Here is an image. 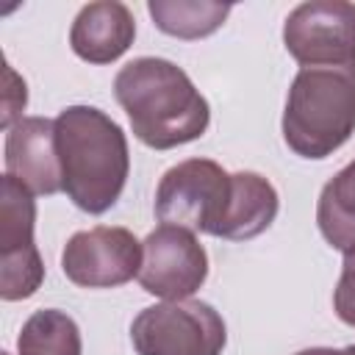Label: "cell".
Listing matches in <instances>:
<instances>
[{
	"mask_svg": "<svg viewBox=\"0 0 355 355\" xmlns=\"http://www.w3.org/2000/svg\"><path fill=\"white\" fill-rule=\"evenodd\" d=\"M114 97L130 119L133 136L153 150H172L208 130L211 108L191 78L172 61L141 55L114 78Z\"/></svg>",
	"mask_w": 355,
	"mask_h": 355,
	"instance_id": "obj_1",
	"label": "cell"
},
{
	"mask_svg": "<svg viewBox=\"0 0 355 355\" xmlns=\"http://www.w3.org/2000/svg\"><path fill=\"white\" fill-rule=\"evenodd\" d=\"M55 144L64 194L92 216L114 208L130 172L125 130L94 105H69L55 116Z\"/></svg>",
	"mask_w": 355,
	"mask_h": 355,
	"instance_id": "obj_2",
	"label": "cell"
},
{
	"mask_svg": "<svg viewBox=\"0 0 355 355\" xmlns=\"http://www.w3.org/2000/svg\"><path fill=\"white\" fill-rule=\"evenodd\" d=\"M280 128L294 155L311 161L333 155L355 133V64L300 67Z\"/></svg>",
	"mask_w": 355,
	"mask_h": 355,
	"instance_id": "obj_3",
	"label": "cell"
},
{
	"mask_svg": "<svg viewBox=\"0 0 355 355\" xmlns=\"http://www.w3.org/2000/svg\"><path fill=\"white\" fill-rule=\"evenodd\" d=\"M139 355H222L225 319L202 300H166L139 311L130 324Z\"/></svg>",
	"mask_w": 355,
	"mask_h": 355,
	"instance_id": "obj_4",
	"label": "cell"
},
{
	"mask_svg": "<svg viewBox=\"0 0 355 355\" xmlns=\"http://www.w3.org/2000/svg\"><path fill=\"white\" fill-rule=\"evenodd\" d=\"M230 202V175L211 158H186L164 172L155 189V216L191 233L219 236Z\"/></svg>",
	"mask_w": 355,
	"mask_h": 355,
	"instance_id": "obj_5",
	"label": "cell"
},
{
	"mask_svg": "<svg viewBox=\"0 0 355 355\" xmlns=\"http://www.w3.org/2000/svg\"><path fill=\"white\" fill-rule=\"evenodd\" d=\"M36 227V200L33 194L3 175L0 200V297L6 302L28 300L44 280V263L33 239Z\"/></svg>",
	"mask_w": 355,
	"mask_h": 355,
	"instance_id": "obj_6",
	"label": "cell"
},
{
	"mask_svg": "<svg viewBox=\"0 0 355 355\" xmlns=\"http://www.w3.org/2000/svg\"><path fill=\"white\" fill-rule=\"evenodd\" d=\"M283 44L300 67L355 64V3H300L283 25Z\"/></svg>",
	"mask_w": 355,
	"mask_h": 355,
	"instance_id": "obj_7",
	"label": "cell"
},
{
	"mask_svg": "<svg viewBox=\"0 0 355 355\" xmlns=\"http://www.w3.org/2000/svg\"><path fill=\"white\" fill-rule=\"evenodd\" d=\"M141 244L128 227H92L69 236L61 252L67 280L80 288H116L141 269Z\"/></svg>",
	"mask_w": 355,
	"mask_h": 355,
	"instance_id": "obj_8",
	"label": "cell"
},
{
	"mask_svg": "<svg viewBox=\"0 0 355 355\" xmlns=\"http://www.w3.org/2000/svg\"><path fill=\"white\" fill-rule=\"evenodd\" d=\"M139 283L161 300H189L208 277V252L197 236L178 225H161L141 241Z\"/></svg>",
	"mask_w": 355,
	"mask_h": 355,
	"instance_id": "obj_9",
	"label": "cell"
},
{
	"mask_svg": "<svg viewBox=\"0 0 355 355\" xmlns=\"http://www.w3.org/2000/svg\"><path fill=\"white\" fill-rule=\"evenodd\" d=\"M6 175L19 180L33 197L64 191V172L55 144V119L22 116L6 130Z\"/></svg>",
	"mask_w": 355,
	"mask_h": 355,
	"instance_id": "obj_10",
	"label": "cell"
},
{
	"mask_svg": "<svg viewBox=\"0 0 355 355\" xmlns=\"http://www.w3.org/2000/svg\"><path fill=\"white\" fill-rule=\"evenodd\" d=\"M136 39L133 11L119 0H97L78 11L69 28V47L80 61L111 64Z\"/></svg>",
	"mask_w": 355,
	"mask_h": 355,
	"instance_id": "obj_11",
	"label": "cell"
},
{
	"mask_svg": "<svg viewBox=\"0 0 355 355\" xmlns=\"http://www.w3.org/2000/svg\"><path fill=\"white\" fill-rule=\"evenodd\" d=\"M280 197L275 186L258 172H233L230 175V202L216 239L250 241L261 236L277 216Z\"/></svg>",
	"mask_w": 355,
	"mask_h": 355,
	"instance_id": "obj_12",
	"label": "cell"
},
{
	"mask_svg": "<svg viewBox=\"0 0 355 355\" xmlns=\"http://www.w3.org/2000/svg\"><path fill=\"white\" fill-rule=\"evenodd\" d=\"M316 225L333 250L355 252V158L322 186Z\"/></svg>",
	"mask_w": 355,
	"mask_h": 355,
	"instance_id": "obj_13",
	"label": "cell"
},
{
	"mask_svg": "<svg viewBox=\"0 0 355 355\" xmlns=\"http://www.w3.org/2000/svg\"><path fill=\"white\" fill-rule=\"evenodd\" d=\"M230 3L216 0H150L147 11L158 31L175 39H205L219 31L230 14Z\"/></svg>",
	"mask_w": 355,
	"mask_h": 355,
	"instance_id": "obj_14",
	"label": "cell"
},
{
	"mask_svg": "<svg viewBox=\"0 0 355 355\" xmlns=\"http://www.w3.org/2000/svg\"><path fill=\"white\" fill-rule=\"evenodd\" d=\"M80 327L78 322L58 311L42 308L31 313L17 336V355H80Z\"/></svg>",
	"mask_w": 355,
	"mask_h": 355,
	"instance_id": "obj_15",
	"label": "cell"
},
{
	"mask_svg": "<svg viewBox=\"0 0 355 355\" xmlns=\"http://www.w3.org/2000/svg\"><path fill=\"white\" fill-rule=\"evenodd\" d=\"M333 311L344 324L355 327V252L344 255L341 277L333 291Z\"/></svg>",
	"mask_w": 355,
	"mask_h": 355,
	"instance_id": "obj_16",
	"label": "cell"
},
{
	"mask_svg": "<svg viewBox=\"0 0 355 355\" xmlns=\"http://www.w3.org/2000/svg\"><path fill=\"white\" fill-rule=\"evenodd\" d=\"M6 80H8V86H6V103H3V119H0V125L8 130L14 122L22 119L19 114L25 111L28 89H25V80H22L11 67H6Z\"/></svg>",
	"mask_w": 355,
	"mask_h": 355,
	"instance_id": "obj_17",
	"label": "cell"
},
{
	"mask_svg": "<svg viewBox=\"0 0 355 355\" xmlns=\"http://www.w3.org/2000/svg\"><path fill=\"white\" fill-rule=\"evenodd\" d=\"M297 355H344V349H333V347H311V349H300Z\"/></svg>",
	"mask_w": 355,
	"mask_h": 355,
	"instance_id": "obj_18",
	"label": "cell"
},
{
	"mask_svg": "<svg viewBox=\"0 0 355 355\" xmlns=\"http://www.w3.org/2000/svg\"><path fill=\"white\" fill-rule=\"evenodd\" d=\"M344 355H355V344H349V347H344Z\"/></svg>",
	"mask_w": 355,
	"mask_h": 355,
	"instance_id": "obj_19",
	"label": "cell"
},
{
	"mask_svg": "<svg viewBox=\"0 0 355 355\" xmlns=\"http://www.w3.org/2000/svg\"><path fill=\"white\" fill-rule=\"evenodd\" d=\"M3 355H11V352H3Z\"/></svg>",
	"mask_w": 355,
	"mask_h": 355,
	"instance_id": "obj_20",
	"label": "cell"
}]
</instances>
